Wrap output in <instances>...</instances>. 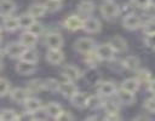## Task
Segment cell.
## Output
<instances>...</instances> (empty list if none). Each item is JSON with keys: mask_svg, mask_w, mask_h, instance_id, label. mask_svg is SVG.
Here are the masks:
<instances>
[{"mask_svg": "<svg viewBox=\"0 0 155 121\" xmlns=\"http://www.w3.org/2000/svg\"><path fill=\"white\" fill-rule=\"evenodd\" d=\"M103 18L107 21H114L120 15V6L113 0H104L99 7Z\"/></svg>", "mask_w": 155, "mask_h": 121, "instance_id": "6da1fadb", "label": "cell"}, {"mask_svg": "<svg viewBox=\"0 0 155 121\" xmlns=\"http://www.w3.org/2000/svg\"><path fill=\"white\" fill-rule=\"evenodd\" d=\"M96 48V42L91 38H80L74 42V50L79 53H88Z\"/></svg>", "mask_w": 155, "mask_h": 121, "instance_id": "7a4b0ae2", "label": "cell"}, {"mask_svg": "<svg viewBox=\"0 0 155 121\" xmlns=\"http://www.w3.org/2000/svg\"><path fill=\"white\" fill-rule=\"evenodd\" d=\"M94 51H96V53H97V56L101 60H107V62L113 60L114 57H115V53H116V51L113 48V46L109 42L97 46L94 48Z\"/></svg>", "mask_w": 155, "mask_h": 121, "instance_id": "3957f363", "label": "cell"}, {"mask_svg": "<svg viewBox=\"0 0 155 121\" xmlns=\"http://www.w3.org/2000/svg\"><path fill=\"white\" fill-rule=\"evenodd\" d=\"M122 25H124V28L127 29V30H137V29L142 28L143 22H142V18H140L138 15L130 12V13H127V15L124 17V19H122Z\"/></svg>", "mask_w": 155, "mask_h": 121, "instance_id": "277c9868", "label": "cell"}, {"mask_svg": "<svg viewBox=\"0 0 155 121\" xmlns=\"http://www.w3.org/2000/svg\"><path fill=\"white\" fill-rule=\"evenodd\" d=\"M27 47H24L21 41L18 42H10L6 47H5V54H7L10 58L12 59H21L24 51Z\"/></svg>", "mask_w": 155, "mask_h": 121, "instance_id": "5b68a950", "label": "cell"}, {"mask_svg": "<svg viewBox=\"0 0 155 121\" xmlns=\"http://www.w3.org/2000/svg\"><path fill=\"white\" fill-rule=\"evenodd\" d=\"M63 44V36L57 31H50L45 35V45L47 48H62Z\"/></svg>", "mask_w": 155, "mask_h": 121, "instance_id": "8992f818", "label": "cell"}, {"mask_svg": "<svg viewBox=\"0 0 155 121\" xmlns=\"http://www.w3.org/2000/svg\"><path fill=\"white\" fill-rule=\"evenodd\" d=\"M116 91H117V88H116L115 83L111 81H99L97 83V92L102 97H111V96L116 94Z\"/></svg>", "mask_w": 155, "mask_h": 121, "instance_id": "52a82bcc", "label": "cell"}, {"mask_svg": "<svg viewBox=\"0 0 155 121\" xmlns=\"http://www.w3.org/2000/svg\"><path fill=\"white\" fill-rule=\"evenodd\" d=\"M82 24H84V19L78 15H70L63 22L64 28L70 31H76L79 29H82Z\"/></svg>", "mask_w": 155, "mask_h": 121, "instance_id": "ba28073f", "label": "cell"}, {"mask_svg": "<svg viewBox=\"0 0 155 121\" xmlns=\"http://www.w3.org/2000/svg\"><path fill=\"white\" fill-rule=\"evenodd\" d=\"M82 75H84L82 71L78 67L71 65V64H68L62 69V76L65 77V80H69V81H76Z\"/></svg>", "mask_w": 155, "mask_h": 121, "instance_id": "9c48e42d", "label": "cell"}, {"mask_svg": "<svg viewBox=\"0 0 155 121\" xmlns=\"http://www.w3.org/2000/svg\"><path fill=\"white\" fill-rule=\"evenodd\" d=\"M46 60L52 65H58L64 60V53L61 48H48L46 52Z\"/></svg>", "mask_w": 155, "mask_h": 121, "instance_id": "30bf717a", "label": "cell"}, {"mask_svg": "<svg viewBox=\"0 0 155 121\" xmlns=\"http://www.w3.org/2000/svg\"><path fill=\"white\" fill-rule=\"evenodd\" d=\"M102 28V24L99 22V19L94 18V17H90L87 16L85 19H84V24H82V29L86 31V33H90V34H94V33H98Z\"/></svg>", "mask_w": 155, "mask_h": 121, "instance_id": "8fae6325", "label": "cell"}, {"mask_svg": "<svg viewBox=\"0 0 155 121\" xmlns=\"http://www.w3.org/2000/svg\"><path fill=\"white\" fill-rule=\"evenodd\" d=\"M36 70V63H31L24 59H19L16 64V71L21 75H31Z\"/></svg>", "mask_w": 155, "mask_h": 121, "instance_id": "7c38bea8", "label": "cell"}, {"mask_svg": "<svg viewBox=\"0 0 155 121\" xmlns=\"http://www.w3.org/2000/svg\"><path fill=\"white\" fill-rule=\"evenodd\" d=\"M58 92H59L63 97L70 99V98L78 92V87H76V85L74 83V81L65 80V81H63V82L59 83V90H58Z\"/></svg>", "mask_w": 155, "mask_h": 121, "instance_id": "4fadbf2b", "label": "cell"}, {"mask_svg": "<svg viewBox=\"0 0 155 121\" xmlns=\"http://www.w3.org/2000/svg\"><path fill=\"white\" fill-rule=\"evenodd\" d=\"M8 94H10V98H11L13 102L18 103V104H19V103H24L25 99H27L28 97H30L29 90H28V88H23V87H16V88L11 90Z\"/></svg>", "mask_w": 155, "mask_h": 121, "instance_id": "5bb4252c", "label": "cell"}, {"mask_svg": "<svg viewBox=\"0 0 155 121\" xmlns=\"http://www.w3.org/2000/svg\"><path fill=\"white\" fill-rule=\"evenodd\" d=\"M116 97L119 99V102L121 104H125V105H132L134 102H136V96H134V92H131V91H127L125 88H120L116 91Z\"/></svg>", "mask_w": 155, "mask_h": 121, "instance_id": "9a60e30c", "label": "cell"}, {"mask_svg": "<svg viewBox=\"0 0 155 121\" xmlns=\"http://www.w3.org/2000/svg\"><path fill=\"white\" fill-rule=\"evenodd\" d=\"M19 41L21 44L27 47V48H33L35 47L36 42H38V35H35L34 33L29 31V30H25L21 34V38H19Z\"/></svg>", "mask_w": 155, "mask_h": 121, "instance_id": "2e32d148", "label": "cell"}, {"mask_svg": "<svg viewBox=\"0 0 155 121\" xmlns=\"http://www.w3.org/2000/svg\"><path fill=\"white\" fill-rule=\"evenodd\" d=\"M139 65H140V60L137 56H127L121 62V67L130 71H137L139 69Z\"/></svg>", "mask_w": 155, "mask_h": 121, "instance_id": "e0dca14e", "label": "cell"}, {"mask_svg": "<svg viewBox=\"0 0 155 121\" xmlns=\"http://www.w3.org/2000/svg\"><path fill=\"white\" fill-rule=\"evenodd\" d=\"M17 8V5L13 0H0V17L11 16Z\"/></svg>", "mask_w": 155, "mask_h": 121, "instance_id": "ac0fdd59", "label": "cell"}, {"mask_svg": "<svg viewBox=\"0 0 155 121\" xmlns=\"http://www.w3.org/2000/svg\"><path fill=\"white\" fill-rule=\"evenodd\" d=\"M87 99H88V96L85 92H79L78 91L70 98V103L78 109H85V108H87Z\"/></svg>", "mask_w": 155, "mask_h": 121, "instance_id": "d6986e66", "label": "cell"}, {"mask_svg": "<svg viewBox=\"0 0 155 121\" xmlns=\"http://www.w3.org/2000/svg\"><path fill=\"white\" fill-rule=\"evenodd\" d=\"M96 8V4L93 0H81L78 4V11L80 15L90 16Z\"/></svg>", "mask_w": 155, "mask_h": 121, "instance_id": "ffe728a7", "label": "cell"}, {"mask_svg": "<svg viewBox=\"0 0 155 121\" xmlns=\"http://www.w3.org/2000/svg\"><path fill=\"white\" fill-rule=\"evenodd\" d=\"M23 104H24V109L29 113H33V114L42 108L41 100L39 98H35V97H28Z\"/></svg>", "mask_w": 155, "mask_h": 121, "instance_id": "44dd1931", "label": "cell"}, {"mask_svg": "<svg viewBox=\"0 0 155 121\" xmlns=\"http://www.w3.org/2000/svg\"><path fill=\"white\" fill-rule=\"evenodd\" d=\"M109 44L113 46V48L116 52H125L127 50V41L120 36V35H115L109 40Z\"/></svg>", "mask_w": 155, "mask_h": 121, "instance_id": "7402d4cb", "label": "cell"}, {"mask_svg": "<svg viewBox=\"0 0 155 121\" xmlns=\"http://www.w3.org/2000/svg\"><path fill=\"white\" fill-rule=\"evenodd\" d=\"M2 27L5 30L7 31H15L17 30L19 27V21H18V17H13L12 15L11 16H7V17H4V21H2Z\"/></svg>", "mask_w": 155, "mask_h": 121, "instance_id": "603a6c76", "label": "cell"}, {"mask_svg": "<svg viewBox=\"0 0 155 121\" xmlns=\"http://www.w3.org/2000/svg\"><path fill=\"white\" fill-rule=\"evenodd\" d=\"M27 88L29 90L30 93H38V92H41L45 90V81L41 80V79H34V80H30L28 83H27Z\"/></svg>", "mask_w": 155, "mask_h": 121, "instance_id": "cb8c5ba5", "label": "cell"}, {"mask_svg": "<svg viewBox=\"0 0 155 121\" xmlns=\"http://www.w3.org/2000/svg\"><path fill=\"white\" fill-rule=\"evenodd\" d=\"M28 12L34 18H40V17H44L45 16V13L47 12V10L45 7V4H33V5H30Z\"/></svg>", "mask_w": 155, "mask_h": 121, "instance_id": "d4e9b609", "label": "cell"}, {"mask_svg": "<svg viewBox=\"0 0 155 121\" xmlns=\"http://www.w3.org/2000/svg\"><path fill=\"white\" fill-rule=\"evenodd\" d=\"M139 86H140V82L138 81L137 77H128V79L124 80L122 83H121L122 88H125L127 91H131V92H137Z\"/></svg>", "mask_w": 155, "mask_h": 121, "instance_id": "484cf974", "label": "cell"}, {"mask_svg": "<svg viewBox=\"0 0 155 121\" xmlns=\"http://www.w3.org/2000/svg\"><path fill=\"white\" fill-rule=\"evenodd\" d=\"M35 19H36V18H34L29 12H27V13H22V15L18 17L19 27L23 28V29H25V30H28V29L33 25V23L35 22Z\"/></svg>", "mask_w": 155, "mask_h": 121, "instance_id": "4316f807", "label": "cell"}, {"mask_svg": "<svg viewBox=\"0 0 155 121\" xmlns=\"http://www.w3.org/2000/svg\"><path fill=\"white\" fill-rule=\"evenodd\" d=\"M103 103H104V100L101 94H91V96H88V99H87V108L98 109V108L103 106Z\"/></svg>", "mask_w": 155, "mask_h": 121, "instance_id": "83f0119b", "label": "cell"}, {"mask_svg": "<svg viewBox=\"0 0 155 121\" xmlns=\"http://www.w3.org/2000/svg\"><path fill=\"white\" fill-rule=\"evenodd\" d=\"M44 109H45V111L47 113V115H48L50 117H53V119H56V116L63 110L62 106H61V104H58V103H56V102H50Z\"/></svg>", "mask_w": 155, "mask_h": 121, "instance_id": "f1b7e54d", "label": "cell"}, {"mask_svg": "<svg viewBox=\"0 0 155 121\" xmlns=\"http://www.w3.org/2000/svg\"><path fill=\"white\" fill-rule=\"evenodd\" d=\"M82 76H85L86 81H87L88 83H92V85H97V83L101 81V76H99V74L97 73L96 68H90Z\"/></svg>", "mask_w": 155, "mask_h": 121, "instance_id": "f546056e", "label": "cell"}, {"mask_svg": "<svg viewBox=\"0 0 155 121\" xmlns=\"http://www.w3.org/2000/svg\"><path fill=\"white\" fill-rule=\"evenodd\" d=\"M99 62H101V59L98 58L94 50L88 53H85V63L88 65V68H96Z\"/></svg>", "mask_w": 155, "mask_h": 121, "instance_id": "4dcf8cb0", "label": "cell"}, {"mask_svg": "<svg viewBox=\"0 0 155 121\" xmlns=\"http://www.w3.org/2000/svg\"><path fill=\"white\" fill-rule=\"evenodd\" d=\"M0 120H4V121L19 120V115L13 109H2L0 111Z\"/></svg>", "mask_w": 155, "mask_h": 121, "instance_id": "1f68e13d", "label": "cell"}, {"mask_svg": "<svg viewBox=\"0 0 155 121\" xmlns=\"http://www.w3.org/2000/svg\"><path fill=\"white\" fill-rule=\"evenodd\" d=\"M102 108L105 110L107 114H119V111H120L119 103H116L114 100H104Z\"/></svg>", "mask_w": 155, "mask_h": 121, "instance_id": "d6a6232c", "label": "cell"}, {"mask_svg": "<svg viewBox=\"0 0 155 121\" xmlns=\"http://www.w3.org/2000/svg\"><path fill=\"white\" fill-rule=\"evenodd\" d=\"M21 59H24V60H28V62H31V63H38L39 60V53L33 48H25L23 56Z\"/></svg>", "mask_w": 155, "mask_h": 121, "instance_id": "836d02e7", "label": "cell"}, {"mask_svg": "<svg viewBox=\"0 0 155 121\" xmlns=\"http://www.w3.org/2000/svg\"><path fill=\"white\" fill-rule=\"evenodd\" d=\"M136 77L138 79V81L140 83H147L148 85L149 81L151 80V73L148 69H138Z\"/></svg>", "mask_w": 155, "mask_h": 121, "instance_id": "e575fe53", "label": "cell"}, {"mask_svg": "<svg viewBox=\"0 0 155 121\" xmlns=\"http://www.w3.org/2000/svg\"><path fill=\"white\" fill-rule=\"evenodd\" d=\"M45 7L47 12H51V13L57 12L62 8V0H46Z\"/></svg>", "mask_w": 155, "mask_h": 121, "instance_id": "d590c367", "label": "cell"}, {"mask_svg": "<svg viewBox=\"0 0 155 121\" xmlns=\"http://www.w3.org/2000/svg\"><path fill=\"white\" fill-rule=\"evenodd\" d=\"M44 81H45V90H47L50 92H58L61 81H58L56 79H52V77L45 79Z\"/></svg>", "mask_w": 155, "mask_h": 121, "instance_id": "8d00e7d4", "label": "cell"}, {"mask_svg": "<svg viewBox=\"0 0 155 121\" xmlns=\"http://www.w3.org/2000/svg\"><path fill=\"white\" fill-rule=\"evenodd\" d=\"M11 88V83L5 77H0V97H4L6 94L10 93V90Z\"/></svg>", "mask_w": 155, "mask_h": 121, "instance_id": "74e56055", "label": "cell"}, {"mask_svg": "<svg viewBox=\"0 0 155 121\" xmlns=\"http://www.w3.org/2000/svg\"><path fill=\"white\" fill-rule=\"evenodd\" d=\"M142 28H143V33L145 35L155 34V19H148L145 23H143Z\"/></svg>", "mask_w": 155, "mask_h": 121, "instance_id": "f35d334b", "label": "cell"}, {"mask_svg": "<svg viewBox=\"0 0 155 121\" xmlns=\"http://www.w3.org/2000/svg\"><path fill=\"white\" fill-rule=\"evenodd\" d=\"M28 30H29V31H31V33H34L35 35H38V36H39V35H41V34L44 33V30H45V29H44V25H42L41 23H39V22H36V21H35V22L33 23V25H31Z\"/></svg>", "mask_w": 155, "mask_h": 121, "instance_id": "ab89813d", "label": "cell"}, {"mask_svg": "<svg viewBox=\"0 0 155 121\" xmlns=\"http://www.w3.org/2000/svg\"><path fill=\"white\" fill-rule=\"evenodd\" d=\"M144 109L148 110L149 113H155V97H150L147 98L144 100Z\"/></svg>", "mask_w": 155, "mask_h": 121, "instance_id": "60d3db41", "label": "cell"}, {"mask_svg": "<svg viewBox=\"0 0 155 121\" xmlns=\"http://www.w3.org/2000/svg\"><path fill=\"white\" fill-rule=\"evenodd\" d=\"M54 120H58V121H68V120H74V116L71 115L70 111H68V110H62V111L56 116Z\"/></svg>", "mask_w": 155, "mask_h": 121, "instance_id": "b9f144b4", "label": "cell"}, {"mask_svg": "<svg viewBox=\"0 0 155 121\" xmlns=\"http://www.w3.org/2000/svg\"><path fill=\"white\" fill-rule=\"evenodd\" d=\"M143 12H144V15L149 19H154V17H155V5L151 2L149 6H147L145 8H143Z\"/></svg>", "mask_w": 155, "mask_h": 121, "instance_id": "7bdbcfd3", "label": "cell"}, {"mask_svg": "<svg viewBox=\"0 0 155 121\" xmlns=\"http://www.w3.org/2000/svg\"><path fill=\"white\" fill-rule=\"evenodd\" d=\"M144 42H145V45H147L149 48L155 50V34L147 35L145 39H144Z\"/></svg>", "mask_w": 155, "mask_h": 121, "instance_id": "ee69618b", "label": "cell"}, {"mask_svg": "<svg viewBox=\"0 0 155 121\" xmlns=\"http://www.w3.org/2000/svg\"><path fill=\"white\" fill-rule=\"evenodd\" d=\"M131 2L136 6V7H139V8H145L147 6H149L151 4V0H131Z\"/></svg>", "mask_w": 155, "mask_h": 121, "instance_id": "f6af8a7d", "label": "cell"}, {"mask_svg": "<svg viewBox=\"0 0 155 121\" xmlns=\"http://www.w3.org/2000/svg\"><path fill=\"white\" fill-rule=\"evenodd\" d=\"M104 120H121V117L119 116V114H107Z\"/></svg>", "mask_w": 155, "mask_h": 121, "instance_id": "bcb514c9", "label": "cell"}, {"mask_svg": "<svg viewBox=\"0 0 155 121\" xmlns=\"http://www.w3.org/2000/svg\"><path fill=\"white\" fill-rule=\"evenodd\" d=\"M148 88H149V91H150L151 93L155 94V80H150V81H149V83H148Z\"/></svg>", "mask_w": 155, "mask_h": 121, "instance_id": "7dc6e473", "label": "cell"}, {"mask_svg": "<svg viewBox=\"0 0 155 121\" xmlns=\"http://www.w3.org/2000/svg\"><path fill=\"white\" fill-rule=\"evenodd\" d=\"M136 120H149V117H145V116H137L134 117Z\"/></svg>", "mask_w": 155, "mask_h": 121, "instance_id": "c3c4849f", "label": "cell"}, {"mask_svg": "<svg viewBox=\"0 0 155 121\" xmlns=\"http://www.w3.org/2000/svg\"><path fill=\"white\" fill-rule=\"evenodd\" d=\"M87 120H97V116H88V117H86Z\"/></svg>", "mask_w": 155, "mask_h": 121, "instance_id": "681fc988", "label": "cell"}, {"mask_svg": "<svg viewBox=\"0 0 155 121\" xmlns=\"http://www.w3.org/2000/svg\"><path fill=\"white\" fill-rule=\"evenodd\" d=\"M4 53H5V51H2V50H0V59L2 58V56H4Z\"/></svg>", "mask_w": 155, "mask_h": 121, "instance_id": "f907efd6", "label": "cell"}, {"mask_svg": "<svg viewBox=\"0 0 155 121\" xmlns=\"http://www.w3.org/2000/svg\"><path fill=\"white\" fill-rule=\"evenodd\" d=\"M2 67H4V64H2V62H1V59H0V70L2 69Z\"/></svg>", "mask_w": 155, "mask_h": 121, "instance_id": "816d5d0a", "label": "cell"}, {"mask_svg": "<svg viewBox=\"0 0 155 121\" xmlns=\"http://www.w3.org/2000/svg\"><path fill=\"white\" fill-rule=\"evenodd\" d=\"M1 40H2V35H1V30H0V42H1Z\"/></svg>", "mask_w": 155, "mask_h": 121, "instance_id": "f5cc1de1", "label": "cell"}]
</instances>
